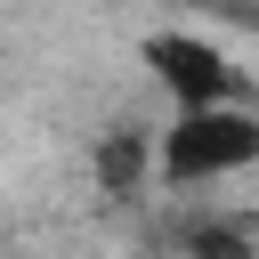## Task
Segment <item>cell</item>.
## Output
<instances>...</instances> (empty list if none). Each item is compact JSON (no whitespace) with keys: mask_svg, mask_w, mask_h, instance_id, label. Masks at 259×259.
Masks as SVG:
<instances>
[{"mask_svg":"<svg viewBox=\"0 0 259 259\" xmlns=\"http://www.w3.org/2000/svg\"><path fill=\"white\" fill-rule=\"evenodd\" d=\"M251 162H259V113L251 105H202V113H170L154 130V186H170V194L235 186Z\"/></svg>","mask_w":259,"mask_h":259,"instance_id":"cell-1","label":"cell"},{"mask_svg":"<svg viewBox=\"0 0 259 259\" xmlns=\"http://www.w3.org/2000/svg\"><path fill=\"white\" fill-rule=\"evenodd\" d=\"M186 251H194V259H259L251 219H243V210H210V202L186 219Z\"/></svg>","mask_w":259,"mask_h":259,"instance_id":"cell-3","label":"cell"},{"mask_svg":"<svg viewBox=\"0 0 259 259\" xmlns=\"http://www.w3.org/2000/svg\"><path fill=\"white\" fill-rule=\"evenodd\" d=\"M97 162H105V186H113V194H121V186H138V178H154V130L113 121V130H105V146H97Z\"/></svg>","mask_w":259,"mask_h":259,"instance_id":"cell-4","label":"cell"},{"mask_svg":"<svg viewBox=\"0 0 259 259\" xmlns=\"http://www.w3.org/2000/svg\"><path fill=\"white\" fill-rule=\"evenodd\" d=\"M146 73L170 97V113H202V105H251L243 65L210 40V32H146Z\"/></svg>","mask_w":259,"mask_h":259,"instance_id":"cell-2","label":"cell"}]
</instances>
